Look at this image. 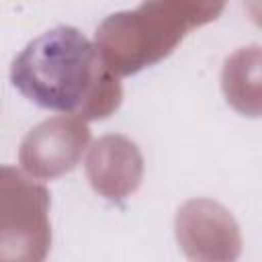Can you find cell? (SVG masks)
Masks as SVG:
<instances>
[{
  "label": "cell",
  "mask_w": 262,
  "mask_h": 262,
  "mask_svg": "<svg viewBox=\"0 0 262 262\" xmlns=\"http://www.w3.org/2000/svg\"><path fill=\"white\" fill-rule=\"evenodd\" d=\"M98 76V49L82 31L66 25L29 41L10 66L12 86L37 106L57 113L80 108Z\"/></svg>",
  "instance_id": "obj_1"
}]
</instances>
